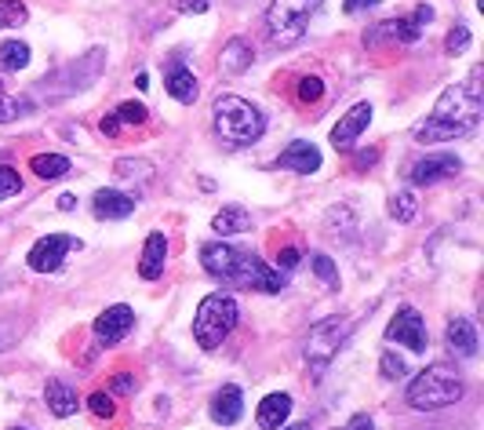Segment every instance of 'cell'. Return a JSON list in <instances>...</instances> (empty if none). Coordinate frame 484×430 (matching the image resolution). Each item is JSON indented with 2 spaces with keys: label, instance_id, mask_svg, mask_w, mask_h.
Wrapping results in <instances>:
<instances>
[{
  "label": "cell",
  "instance_id": "32",
  "mask_svg": "<svg viewBox=\"0 0 484 430\" xmlns=\"http://www.w3.org/2000/svg\"><path fill=\"white\" fill-rule=\"evenodd\" d=\"M324 95V80L321 77H302L299 80V102H317Z\"/></svg>",
  "mask_w": 484,
  "mask_h": 430
},
{
  "label": "cell",
  "instance_id": "21",
  "mask_svg": "<svg viewBox=\"0 0 484 430\" xmlns=\"http://www.w3.org/2000/svg\"><path fill=\"white\" fill-rule=\"evenodd\" d=\"M44 402H47V409H51L58 420H69V416L77 413V391H69L62 380H47Z\"/></svg>",
  "mask_w": 484,
  "mask_h": 430
},
{
  "label": "cell",
  "instance_id": "22",
  "mask_svg": "<svg viewBox=\"0 0 484 430\" xmlns=\"http://www.w3.org/2000/svg\"><path fill=\"white\" fill-rule=\"evenodd\" d=\"M212 230L216 234H244V230H251V215L244 212V208H237V205H230V208H223L216 219H212Z\"/></svg>",
  "mask_w": 484,
  "mask_h": 430
},
{
  "label": "cell",
  "instance_id": "33",
  "mask_svg": "<svg viewBox=\"0 0 484 430\" xmlns=\"http://www.w3.org/2000/svg\"><path fill=\"white\" fill-rule=\"evenodd\" d=\"M88 409H91L99 420H113V413H117V409H113V398L102 394V391H95V394L88 398Z\"/></svg>",
  "mask_w": 484,
  "mask_h": 430
},
{
  "label": "cell",
  "instance_id": "5",
  "mask_svg": "<svg viewBox=\"0 0 484 430\" xmlns=\"http://www.w3.org/2000/svg\"><path fill=\"white\" fill-rule=\"evenodd\" d=\"M212 121H216L219 139H226L230 146H251L266 128L262 113L241 95H219L212 106Z\"/></svg>",
  "mask_w": 484,
  "mask_h": 430
},
{
  "label": "cell",
  "instance_id": "29",
  "mask_svg": "<svg viewBox=\"0 0 484 430\" xmlns=\"http://www.w3.org/2000/svg\"><path fill=\"white\" fill-rule=\"evenodd\" d=\"M379 372H383L386 380H405V376H408V362H405L401 354L386 351V354L379 358Z\"/></svg>",
  "mask_w": 484,
  "mask_h": 430
},
{
  "label": "cell",
  "instance_id": "13",
  "mask_svg": "<svg viewBox=\"0 0 484 430\" xmlns=\"http://www.w3.org/2000/svg\"><path fill=\"white\" fill-rule=\"evenodd\" d=\"M280 168H288V172H299V175H313L317 168H321V150L313 146V142H291V146H284V153H280Z\"/></svg>",
  "mask_w": 484,
  "mask_h": 430
},
{
  "label": "cell",
  "instance_id": "45",
  "mask_svg": "<svg viewBox=\"0 0 484 430\" xmlns=\"http://www.w3.org/2000/svg\"><path fill=\"white\" fill-rule=\"evenodd\" d=\"M284 430H310V427H284Z\"/></svg>",
  "mask_w": 484,
  "mask_h": 430
},
{
  "label": "cell",
  "instance_id": "14",
  "mask_svg": "<svg viewBox=\"0 0 484 430\" xmlns=\"http://www.w3.org/2000/svg\"><path fill=\"white\" fill-rule=\"evenodd\" d=\"M91 208H95L99 219H128V215L135 212V197H128V194L106 186V190H99V194L91 197Z\"/></svg>",
  "mask_w": 484,
  "mask_h": 430
},
{
  "label": "cell",
  "instance_id": "2",
  "mask_svg": "<svg viewBox=\"0 0 484 430\" xmlns=\"http://www.w3.org/2000/svg\"><path fill=\"white\" fill-rule=\"evenodd\" d=\"M201 267L234 285V288H251V292H280L288 285V278L280 270H269L258 256L244 252V248H234V245H205L201 248Z\"/></svg>",
  "mask_w": 484,
  "mask_h": 430
},
{
  "label": "cell",
  "instance_id": "35",
  "mask_svg": "<svg viewBox=\"0 0 484 430\" xmlns=\"http://www.w3.org/2000/svg\"><path fill=\"white\" fill-rule=\"evenodd\" d=\"M313 270H317V278L328 285V288H335L339 285V274H335V263L328 259V256H313Z\"/></svg>",
  "mask_w": 484,
  "mask_h": 430
},
{
  "label": "cell",
  "instance_id": "28",
  "mask_svg": "<svg viewBox=\"0 0 484 430\" xmlns=\"http://www.w3.org/2000/svg\"><path fill=\"white\" fill-rule=\"evenodd\" d=\"M26 22V4L22 0H0V29H15Z\"/></svg>",
  "mask_w": 484,
  "mask_h": 430
},
{
  "label": "cell",
  "instance_id": "1",
  "mask_svg": "<svg viewBox=\"0 0 484 430\" xmlns=\"http://www.w3.org/2000/svg\"><path fill=\"white\" fill-rule=\"evenodd\" d=\"M481 121V69H474V77L459 88H448L437 102V110L430 113V121H423L416 128V142H448V139H463L478 128Z\"/></svg>",
  "mask_w": 484,
  "mask_h": 430
},
{
  "label": "cell",
  "instance_id": "44",
  "mask_svg": "<svg viewBox=\"0 0 484 430\" xmlns=\"http://www.w3.org/2000/svg\"><path fill=\"white\" fill-rule=\"evenodd\" d=\"M58 208H62V212L77 208V197H73V194H62V197H58Z\"/></svg>",
  "mask_w": 484,
  "mask_h": 430
},
{
  "label": "cell",
  "instance_id": "4",
  "mask_svg": "<svg viewBox=\"0 0 484 430\" xmlns=\"http://www.w3.org/2000/svg\"><path fill=\"white\" fill-rule=\"evenodd\" d=\"M463 398V376L452 365H430L408 383V405L419 413L448 409Z\"/></svg>",
  "mask_w": 484,
  "mask_h": 430
},
{
  "label": "cell",
  "instance_id": "17",
  "mask_svg": "<svg viewBox=\"0 0 484 430\" xmlns=\"http://www.w3.org/2000/svg\"><path fill=\"white\" fill-rule=\"evenodd\" d=\"M251 62H255V47H251L244 37L226 40V47H223V55H219V69H223V73L241 77L244 69H251Z\"/></svg>",
  "mask_w": 484,
  "mask_h": 430
},
{
  "label": "cell",
  "instance_id": "10",
  "mask_svg": "<svg viewBox=\"0 0 484 430\" xmlns=\"http://www.w3.org/2000/svg\"><path fill=\"white\" fill-rule=\"evenodd\" d=\"M132 329H135V310L128 303H113L95 318V340L102 347H117Z\"/></svg>",
  "mask_w": 484,
  "mask_h": 430
},
{
  "label": "cell",
  "instance_id": "8",
  "mask_svg": "<svg viewBox=\"0 0 484 430\" xmlns=\"http://www.w3.org/2000/svg\"><path fill=\"white\" fill-rule=\"evenodd\" d=\"M386 340H390V343H405L412 354H426V347H430L426 321H423L419 310H412V307H401V310L394 314V321L386 325Z\"/></svg>",
  "mask_w": 484,
  "mask_h": 430
},
{
  "label": "cell",
  "instance_id": "15",
  "mask_svg": "<svg viewBox=\"0 0 484 430\" xmlns=\"http://www.w3.org/2000/svg\"><path fill=\"white\" fill-rule=\"evenodd\" d=\"M164 259H168V237L161 230H153L146 237V248H142V259H139V274L142 281H157L164 274Z\"/></svg>",
  "mask_w": 484,
  "mask_h": 430
},
{
  "label": "cell",
  "instance_id": "27",
  "mask_svg": "<svg viewBox=\"0 0 484 430\" xmlns=\"http://www.w3.org/2000/svg\"><path fill=\"white\" fill-rule=\"evenodd\" d=\"M22 113H29V106L26 102H18L7 88H4V80H0V124H7V121H18Z\"/></svg>",
  "mask_w": 484,
  "mask_h": 430
},
{
  "label": "cell",
  "instance_id": "12",
  "mask_svg": "<svg viewBox=\"0 0 484 430\" xmlns=\"http://www.w3.org/2000/svg\"><path fill=\"white\" fill-rule=\"evenodd\" d=\"M463 172V161L459 157H452V153H434V157H423L416 168H412V186H434V183H441V179H452V175H459Z\"/></svg>",
  "mask_w": 484,
  "mask_h": 430
},
{
  "label": "cell",
  "instance_id": "37",
  "mask_svg": "<svg viewBox=\"0 0 484 430\" xmlns=\"http://www.w3.org/2000/svg\"><path fill=\"white\" fill-rule=\"evenodd\" d=\"M99 131H102L106 139H117V135H121V117H117V113H106V117L99 121Z\"/></svg>",
  "mask_w": 484,
  "mask_h": 430
},
{
  "label": "cell",
  "instance_id": "7",
  "mask_svg": "<svg viewBox=\"0 0 484 430\" xmlns=\"http://www.w3.org/2000/svg\"><path fill=\"white\" fill-rule=\"evenodd\" d=\"M313 7H317V0H273V7L266 11V26H269L273 40L295 44L310 26Z\"/></svg>",
  "mask_w": 484,
  "mask_h": 430
},
{
  "label": "cell",
  "instance_id": "42",
  "mask_svg": "<svg viewBox=\"0 0 484 430\" xmlns=\"http://www.w3.org/2000/svg\"><path fill=\"white\" fill-rule=\"evenodd\" d=\"M350 430H375V424H372V416H364V413H357V416L350 420Z\"/></svg>",
  "mask_w": 484,
  "mask_h": 430
},
{
  "label": "cell",
  "instance_id": "41",
  "mask_svg": "<svg viewBox=\"0 0 484 430\" xmlns=\"http://www.w3.org/2000/svg\"><path fill=\"white\" fill-rule=\"evenodd\" d=\"M375 161H379V150H361L357 153V168H372Z\"/></svg>",
  "mask_w": 484,
  "mask_h": 430
},
{
  "label": "cell",
  "instance_id": "36",
  "mask_svg": "<svg viewBox=\"0 0 484 430\" xmlns=\"http://www.w3.org/2000/svg\"><path fill=\"white\" fill-rule=\"evenodd\" d=\"M172 7L183 11V15H205L208 11V0H172Z\"/></svg>",
  "mask_w": 484,
  "mask_h": 430
},
{
  "label": "cell",
  "instance_id": "40",
  "mask_svg": "<svg viewBox=\"0 0 484 430\" xmlns=\"http://www.w3.org/2000/svg\"><path fill=\"white\" fill-rule=\"evenodd\" d=\"M379 0H342V11L346 15H357V11H368V7H375Z\"/></svg>",
  "mask_w": 484,
  "mask_h": 430
},
{
  "label": "cell",
  "instance_id": "3",
  "mask_svg": "<svg viewBox=\"0 0 484 430\" xmlns=\"http://www.w3.org/2000/svg\"><path fill=\"white\" fill-rule=\"evenodd\" d=\"M237 299L230 292H212L201 299L197 318H194V340L201 351H219L226 343V336L237 329Z\"/></svg>",
  "mask_w": 484,
  "mask_h": 430
},
{
  "label": "cell",
  "instance_id": "26",
  "mask_svg": "<svg viewBox=\"0 0 484 430\" xmlns=\"http://www.w3.org/2000/svg\"><path fill=\"white\" fill-rule=\"evenodd\" d=\"M390 215H394L397 223H412V219L419 215V205H416V194H408V190L394 194V197H390Z\"/></svg>",
  "mask_w": 484,
  "mask_h": 430
},
{
  "label": "cell",
  "instance_id": "46",
  "mask_svg": "<svg viewBox=\"0 0 484 430\" xmlns=\"http://www.w3.org/2000/svg\"><path fill=\"white\" fill-rule=\"evenodd\" d=\"M11 430H26V427H11Z\"/></svg>",
  "mask_w": 484,
  "mask_h": 430
},
{
  "label": "cell",
  "instance_id": "9",
  "mask_svg": "<svg viewBox=\"0 0 484 430\" xmlns=\"http://www.w3.org/2000/svg\"><path fill=\"white\" fill-rule=\"evenodd\" d=\"M73 248H80V241L77 237H69V234H47V237H40L33 248H29V267L33 270H40V274H55L58 267H62V259L73 252Z\"/></svg>",
  "mask_w": 484,
  "mask_h": 430
},
{
  "label": "cell",
  "instance_id": "18",
  "mask_svg": "<svg viewBox=\"0 0 484 430\" xmlns=\"http://www.w3.org/2000/svg\"><path fill=\"white\" fill-rule=\"evenodd\" d=\"M445 340H448V347L456 351V358H474V354H478V329H474V321H467V318H452Z\"/></svg>",
  "mask_w": 484,
  "mask_h": 430
},
{
  "label": "cell",
  "instance_id": "34",
  "mask_svg": "<svg viewBox=\"0 0 484 430\" xmlns=\"http://www.w3.org/2000/svg\"><path fill=\"white\" fill-rule=\"evenodd\" d=\"M117 117H121V124H142V121H146V106H142L139 99H132V102H124V106L117 110Z\"/></svg>",
  "mask_w": 484,
  "mask_h": 430
},
{
  "label": "cell",
  "instance_id": "39",
  "mask_svg": "<svg viewBox=\"0 0 484 430\" xmlns=\"http://www.w3.org/2000/svg\"><path fill=\"white\" fill-rule=\"evenodd\" d=\"M110 391H113V394H132V391H135V380H132V376H117V380L110 383Z\"/></svg>",
  "mask_w": 484,
  "mask_h": 430
},
{
  "label": "cell",
  "instance_id": "25",
  "mask_svg": "<svg viewBox=\"0 0 484 430\" xmlns=\"http://www.w3.org/2000/svg\"><path fill=\"white\" fill-rule=\"evenodd\" d=\"M26 66H29V44L26 40H4L0 44V69L18 73Z\"/></svg>",
  "mask_w": 484,
  "mask_h": 430
},
{
  "label": "cell",
  "instance_id": "23",
  "mask_svg": "<svg viewBox=\"0 0 484 430\" xmlns=\"http://www.w3.org/2000/svg\"><path fill=\"white\" fill-rule=\"evenodd\" d=\"M419 33L423 29H416L412 22H379L364 40H379V37H390V40H397V44H416L419 40Z\"/></svg>",
  "mask_w": 484,
  "mask_h": 430
},
{
  "label": "cell",
  "instance_id": "24",
  "mask_svg": "<svg viewBox=\"0 0 484 430\" xmlns=\"http://www.w3.org/2000/svg\"><path fill=\"white\" fill-rule=\"evenodd\" d=\"M29 168H33V175H40V179H62V175L69 172V157H62V153H37V157L29 161Z\"/></svg>",
  "mask_w": 484,
  "mask_h": 430
},
{
  "label": "cell",
  "instance_id": "30",
  "mask_svg": "<svg viewBox=\"0 0 484 430\" xmlns=\"http://www.w3.org/2000/svg\"><path fill=\"white\" fill-rule=\"evenodd\" d=\"M22 190V175L15 172V168H7V164H0V201H7V197H15Z\"/></svg>",
  "mask_w": 484,
  "mask_h": 430
},
{
  "label": "cell",
  "instance_id": "11",
  "mask_svg": "<svg viewBox=\"0 0 484 430\" xmlns=\"http://www.w3.org/2000/svg\"><path fill=\"white\" fill-rule=\"evenodd\" d=\"M368 124H372V102H357V106H350V110L339 117V124L331 128V146H335V150H350V146L364 135Z\"/></svg>",
  "mask_w": 484,
  "mask_h": 430
},
{
  "label": "cell",
  "instance_id": "31",
  "mask_svg": "<svg viewBox=\"0 0 484 430\" xmlns=\"http://www.w3.org/2000/svg\"><path fill=\"white\" fill-rule=\"evenodd\" d=\"M470 47V29L467 26H456L452 33H448V40H445V51L448 55H463Z\"/></svg>",
  "mask_w": 484,
  "mask_h": 430
},
{
  "label": "cell",
  "instance_id": "20",
  "mask_svg": "<svg viewBox=\"0 0 484 430\" xmlns=\"http://www.w3.org/2000/svg\"><path fill=\"white\" fill-rule=\"evenodd\" d=\"M164 88H168V95H172V99H179V102H194V99H197V80H194V69H186L183 62L168 66V73H164Z\"/></svg>",
  "mask_w": 484,
  "mask_h": 430
},
{
  "label": "cell",
  "instance_id": "16",
  "mask_svg": "<svg viewBox=\"0 0 484 430\" xmlns=\"http://www.w3.org/2000/svg\"><path fill=\"white\" fill-rule=\"evenodd\" d=\"M244 416V394L241 387H234V383H226L216 398H212V420L216 424H223V427H234L237 420Z\"/></svg>",
  "mask_w": 484,
  "mask_h": 430
},
{
  "label": "cell",
  "instance_id": "43",
  "mask_svg": "<svg viewBox=\"0 0 484 430\" xmlns=\"http://www.w3.org/2000/svg\"><path fill=\"white\" fill-rule=\"evenodd\" d=\"M295 263H299V252H295V248H284V252H280V270H291Z\"/></svg>",
  "mask_w": 484,
  "mask_h": 430
},
{
  "label": "cell",
  "instance_id": "38",
  "mask_svg": "<svg viewBox=\"0 0 484 430\" xmlns=\"http://www.w3.org/2000/svg\"><path fill=\"white\" fill-rule=\"evenodd\" d=\"M430 22H434V7H430V4H419L416 15H412V26L423 29V26H430Z\"/></svg>",
  "mask_w": 484,
  "mask_h": 430
},
{
  "label": "cell",
  "instance_id": "6",
  "mask_svg": "<svg viewBox=\"0 0 484 430\" xmlns=\"http://www.w3.org/2000/svg\"><path fill=\"white\" fill-rule=\"evenodd\" d=\"M350 329H353V321H350V318H324V321H317V325L310 329L306 343H302L306 362H310L313 369H328V365H331V358L346 347Z\"/></svg>",
  "mask_w": 484,
  "mask_h": 430
},
{
  "label": "cell",
  "instance_id": "19",
  "mask_svg": "<svg viewBox=\"0 0 484 430\" xmlns=\"http://www.w3.org/2000/svg\"><path fill=\"white\" fill-rule=\"evenodd\" d=\"M291 416V398L288 394H266L255 409V420L262 430H280V424Z\"/></svg>",
  "mask_w": 484,
  "mask_h": 430
}]
</instances>
